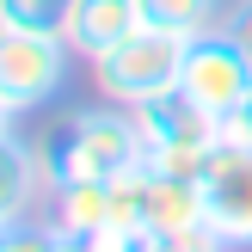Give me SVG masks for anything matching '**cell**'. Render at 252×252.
I'll return each mask as SVG.
<instances>
[{"label":"cell","mask_w":252,"mask_h":252,"mask_svg":"<svg viewBox=\"0 0 252 252\" xmlns=\"http://www.w3.org/2000/svg\"><path fill=\"white\" fill-rule=\"evenodd\" d=\"M185 37H166V31H129L117 49H105V56L93 62V86L98 98H111V105H154V98H172L179 93V74H185Z\"/></svg>","instance_id":"cell-1"},{"label":"cell","mask_w":252,"mask_h":252,"mask_svg":"<svg viewBox=\"0 0 252 252\" xmlns=\"http://www.w3.org/2000/svg\"><path fill=\"white\" fill-rule=\"evenodd\" d=\"M142 166V123H135L129 105H98L74 111L68 129L56 142V172L62 179H117V172Z\"/></svg>","instance_id":"cell-2"},{"label":"cell","mask_w":252,"mask_h":252,"mask_svg":"<svg viewBox=\"0 0 252 252\" xmlns=\"http://www.w3.org/2000/svg\"><path fill=\"white\" fill-rule=\"evenodd\" d=\"M74 49L62 31H0V111L25 117V111L62 98L74 68Z\"/></svg>","instance_id":"cell-3"},{"label":"cell","mask_w":252,"mask_h":252,"mask_svg":"<svg viewBox=\"0 0 252 252\" xmlns=\"http://www.w3.org/2000/svg\"><path fill=\"white\" fill-rule=\"evenodd\" d=\"M135 123H142V166H154V172L197 179V172L209 166V154L221 148L216 123H209L203 111H191L179 93L142 105V111H135Z\"/></svg>","instance_id":"cell-4"},{"label":"cell","mask_w":252,"mask_h":252,"mask_svg":"<svg viewBox=\"0 0 252 252\" xmlns=\"http://www.w3.org/2000/svg\"><path fill=\"white\" fill-rule=\"evenodd\" d=\"M246 80H252V56L216 25V31H203L191 49H185L179 98L191 111H203L209 123H221V117H234V111L246 105Z\"/></svg>","instance_id":"cell-5"},{"label":"cell","mask_w":252,"mask_h":252,"mask_svg":"<svg viewBox=\"0 0 252 252\" xmlns=\"http://www.w3.org/2000/svg\"><path fill=\"white\" fill-rule=\"evenodd\" d=\"M197 191H203V228L221 246L252 252V148H216L197 172Z\"/></svg>","instance_id":"cell-6"},{"label":"cell","mask_w":252,"mask_h":252,"mask_svg":"<svg viewBox=\"0 0 252 252\" xmlns=\"http://www.w3.org/2000/svg\"><path fill=\"white\" fill-rule=\"evenodd\" d=\"M25 117H6V221H31L49 209V197H56L62 172H56V148H37L25 142L19 129Z\"/></svg>","instance_id":"cell-7"},{"label":"cell","mask_w":252,"mask_h":252,"mask_svg":"<svg viewBox=\"0 0 252 252\" xmlns=\"http://www.w3.org/2000/svg\"><path fill=\"white\" fill-rule=\"evenodd\" d=\"M129 31H142V6L135 0H62V37H68V49L86 68L105 49H117Z\"/></svg>","instance_id":"cell-8"},{"label":"cell","mask_w":252,"mask_h":252,"mask_svg":"<svg viewBox=\"0 0 252 252\" xmlns=\"http://www.w3.org/2000/svg\"><path fill=\"white\" fill-rule=\"evenodd\" d=\"M43 221L49 228H74V234L117 228V185L111 179H62L49 209H43Z\"/></svg>","instance_id":"cell-9"},{"label":"cell","mask_w":252,"mask_h":252,"mask_svg":"<svg viewBox=\"0 0 252 252\" xmlns=\"http://www.w3.org/2000/svg\"><path fill=\"white\" fill-rule=\"evenodd\" d=\"M135 6H142V25H148V31L185 37V43H197L203 31H216V25L228 19L221 0H135Z\"/></svg>","instance_id":"cell-10"},{"label":"cell","mask_w":252,"mask_h":252,"mask_svg":"<svg viewBox=\"0 0 252 252\" xmlns=\"http://www.w3.org/2000/svg\"><path fill=\"white\" fill-rule=\"evenodd\" d=\"M0 31H62V0H0Z\"/></svg>","instance_id":"cell-11"},{"label":"cell","mask_w":252,"mask_h":252,"mask_svg":"<svg viewBox=\"0 0 252 252\" xmlns=\"http://www.w3.org/2000/svg\"><path fill=\"white\" fill-rule=\"evenodd\" d=\"M0 252H56V228L43 216L31 221H0Z\"/></svg>","instance_id":"cell-12"},{"label":"cell","mask_w":252,"mask_h":252,"mask_svg":"<svg viewBox=\"0 0 252 252\" xmlns=\"http://www.w3.org/2000/svg\"><path fill=\"white\" fill-rule=\"evenodd\" d=\"M142 252H234V246H221L209 228H179V234H148Z\"/></svg>","instance_id":"cell-13"},{"label":"cell","mask_w":252,"mask_h":252,"mask_svg":"<svg viewBox=\"0 0 252 252\" xmlns=\"http://www.w3.org/2000/svg\"><path fill=\"white\" fill-rule=\"evenodd\" d=\"M221 31H228L234 43L252 56V0H234V6H228V19H221Z\"/></svg>","instance_id":"cell-14"},{"label":"cell","mask_w":252,"mask_h":252,"mask_svg":"<svg viewBox=\"0 0 252 252\" xmlns=\"http://www.w3.org/2000/svg\"><path fill=\"white\" fill-rule=\"evenodd\" d=\"M240 111H252V80H246V105H240Z\"/></svg>","instance_id":"cell-15"}]
</instances>
